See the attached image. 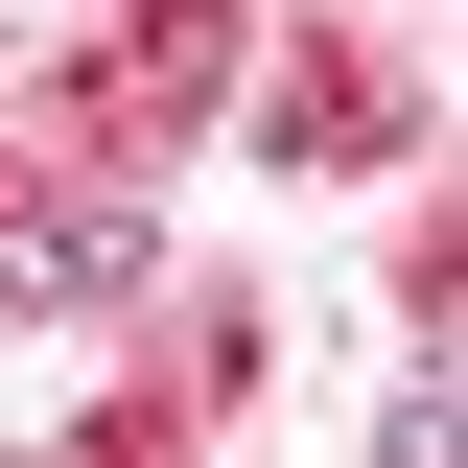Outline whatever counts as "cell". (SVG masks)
<instances>
[{
	"mask_svg": "<svg viewBox=\"0 0 468 468\" xmlns=\"http://www.w3.org/2000/svg\"><path fill=\"white\" fill-rule=\"evenodd\" d=\"M0 282H24V304H141V211H117V187H70V211L0 234Z\"/></svg>",
	"mask_w": 468,
	"mask_h": 468,
	"instance_id": "cell-1",
	"label": "cell"
},
{
	"mask_svg": "<svg viewBox=\"0 0 468 468\" xmlns=\"http://www.w3.org/2000/svg\"><path fill=\"white\" fill-rule=\"evenodd\" d=\"M211 70H234V0H141V24H117V117H141V141L211 117Z\"/></svg>",
	"mask_w": 468,
	"mask_h": 468,
	"instance_id": "cell-2",
	"label": "cell"
}]
</instances>
